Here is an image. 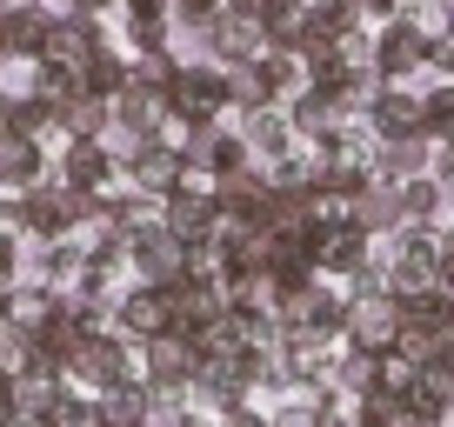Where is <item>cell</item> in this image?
<instances>
[{
	"mask_svg": "<svg viewBox=\"0 0 454 427\" xmlns=\"http://www.w3.org/2000/svg\"><path fill=\"white\" fill-rule=\"evenodd\" d=\"M128 14H168V0H121V20Z\"/></svg>",
	"mask_w": 454,
	"mask_h": 427,
	"instance_id": "f35d334b",
	"label": "cell"
},
{
	"mask_svg": "<svg viewBox=\"0 0 454 427\" xmlns=\"http://www.w3.org/2000/svg\"><path fill=\"white\" fill-rule=\"evenodd\" d=\"M27 274V241L20 234H0V287H14Z\"/></svg>",
	"mask_w": 454,
	"mask_h": 427,
	"instance_id": "836d02e7",
	"label": "cell"
},
{
	"mask_svg": "<svg viewBox=\"0 0 454 427\" xmlns=\"http://www.w3.org/2000/svg\"><path fill=\"white\" fill-rule=\"evenodd\" d=\"M0 307H7V287H0Z\"/></svg>",
	"mask_w": 454,
	"mask_h": 427,
	"instance_id": "7dc6e473",
	"label": "cell"
},
{
	"mask_svg": "<svg viewBox=\"0 0 454 427\" xmlns=\"http://www.w3.org/2000/svg\"><path fill=\"white\" fill-rule=\"evenodd\" d=\"M128 268H134V281H147V287H181L187 281V241L160 221V228H141V234H128Z\"/></svg>",
	"mask_w": 454,
	"mask_h": 427,
	"instance_id": "5b68a950",
	"label": "cell"
},
{
	"mask_svg": "<svg viewBox=\"0 0 454 427\" xmlns=\"http://www.w3.org/2000/svg\"><path fill=\"white\" fill-rule=\"evenodd\" d=\"M74 14H94V20H107V14H121V0H67Z\"/></svg>",
	"mask_w": 454,
	"mask_h": 427,
	"instance_id": "74e56055",
	"label": "cell"
},
{
	"mask_svg": "<svg viewBox=\"0 0 454 427\" xmlns=\"http://www.w3.org/2000/svg\"><path fill=\"white\" fill-rule=\"evenodd\" d=\"M401 314H408V300H395L387 287H374V294H348V321H340V341L355 347V354H387L401 334Z\"/></svg>",
	"mask_w": 454,
	"mask_h": 427,
	"instance_id": "277c9868",
	"label": "cell"
},
{
	"mask_svg": "<svg viewBox=\"0 0 454 427\" xmlns=\"http://www.w3.org/2000/svg\"><path fill=\"white\" fill-rule=\"evenodd\" d=\"M0 134H7V94H0Z\"/></svg>",
	"mask_w": 454,
	"mask_h": 427,
	"instance_id": "7bdbcfd3",
	"label": "cell"
},
{
	"mask_svg": "<svg viewBox=\"0 0 454 427\" xmlns=\"http://www.w3.org/2000/svg\"><path fill=\"white\" fill-rule=\"evenodd\" d=\"M0 60H7V27H0Z\"/></svg>",
	"mask_w": 454,
	"mask_h": 427,
	"instance_id": "f6af8a7d",
	"label": "cell"
},
{
	"mask_svg": "<svg viewBox=\"0 0 454 427\" xmlns=\"http://www.w3.org/2000/svg\"><path fill=\"white\" fill-rule=\"evenodd\" d=\"M448 427H454V421H448Z\"/></svg>",
	"mask_w": 454,
	"mask_h": 427,
	"instance_id": "681fc988",
	"label": "cell"
},
{
	"mask_svg": "<svg viewBox=\"0 0 454 427\" xmlns=\"http://www.w3.org/2000/svg\"><path fill=\"white\" fill-rule=\"evenodd\" d=\"M434 241H441V260H454V214H448V228H434Z\"/></svg>",
	"mask_w": 454,
	"mask_h": 427,
	"instance_id": "60d3db41",
	"label": "cell"
},
{
	"mask_svg": "<svg viewBox=\"0 0 454 427\" xmlns=\"http://www.w3.org/2000/svg\"><path fill=\"white\" fill-rule=\"evenodd\" d=\"M67 394V368H54V361H34L27 374H14V414H41L47 421V408Z\"/></svg>",
	"mask_w": 454,
	"mask_h": 427,
	"instance_id": "cb8c5ba5",
	"label": "cell"
},
{
	"mask_svg": "<svg viewBox=\"0 0 454 427\" xmlns=\"http://www.w3.org/2000/svg\"><path fill=\"white\" fill-rule=\"evenodd\" d=\"M168 114L181 128H200V120H227L234 114V100H227V67L207 54H187L174 67V87H168Z\"/></svg>",
	"mask_w": 454,
	"mask_h": 427,
	"instance_id": "7a4b0ae2",
	"label": "cell"
},
{
	"mask_svg": "<svg viewBox=\"0 0 454 427\" xmlns=\"http://www.w3.org/2000/svg\"><path fill=\"white\" fill-rule=\"evenodd\" d=\"M181 154H174L168 141H134L128 154H121V187H134V194H174L181 187Z\"/></svg>",
	"mask_w": 454,
	"mask_h": 427,
	"instance_id": "4fadbf2b",
	"label": "cell"
},
{
	"mask_svg": "<svg viewBox=\"0 0 454 427\" xmlns=\"http://www.w3.org/2000/svg\"><path fill=\"white\" fill-rule=\"evenodd\" d=\"M421 107H427V134H434V141H454V81H427Z\"/></svg>",
	"mask_w": 454,
	"mask_h": 427,
	"instance_id": "4dcf8cb0",
	"label": "cell"
},
{
	"mask_svg": "<svg viewBox=\"0 0 454 427\" xmlns=\"http://www.w3.org/2000/svg\"><path fill=\"white\" fill-rule=\"evenodd\" d=\"M308 247H314V274H327V281H348L374 260V234L355 221H314Z\"/></svg>",
	"mask_w": 454,
	"mask_h": 427,
	"instance_id": "52a82bcc",
	"label": "cell"
},
{
	"mask_svg": "<svg viewBox=\"0 0 454 427\" xmlns=\"http://www.w3.org/2000/svg\"><path fill=\"white\" fill-rule=\"evenodd\" d=\"M100 427H154V408H147V381H114L94 394Z\"/></svg>",
	"mask_w": 454,
	"mask_h": 427,
	"instance_id": "603a6c76",
	"label": "cell"
},
{
	"mask_svg": "<svg viewBox=\"0 0 454 427\" xmlns=\"http://www.w3.org/2000/svg\"><path fill=\"white\" fill-rule=\"evenodd\" d=\"M395 354L414 361V368H427V361L448 354V328H434V321H421V314H401V334H395Z\"/></svg>",
	"mask_w": 454,
	"mask_h": 427,
	"instance_id": "4316f807",
	"label": "cell"
},
{
	"mask_svg": "<svg viewBox=\"0 0 454 427\" xmlns=\"http://www.w3.org/2000/svg\"><path fill=\"white\" fill-rule=\"evenodd\" d=\"M441 187H448V214H454V181H441Z\"/></svg>",
	"mask_w": 454,
	"mask_h": 427,
	"instance_id": "ee69618b",
	"label": "cell"
},
{
	"mask_svg": "<svg viewBox=\"0 0 454 427\" xmlns=\"http://www.w3.org/2000/svg\"><path fill=\"white\" fill-rule=\"evenodd\" d=\"M81 87H87V94H100V100H114L121 87H128V47L107 41V47H100V54L81 67Z\"/></svg>",
	"mask_w": 454,
	"mask_h": 427,
	"instance_id": "83f0119b",
	"label": "cell"
},
{
	"mask_svg": "<svg viewBox=\"0 0 454 427\" xmlns=\"http://www.w3.org/2000/svg\"><path fill=\"white\" fill-rule=\"evenodd\" d=\"M168 307H174V334L200 341V334H214V328L227 321V287H221V281H200V274H187V281L168 294Z\"/></svg>",
	"mask_w": 454,
	"mask_h": 427,
	"instance_id": "8fae6325",
	"label": "cell"
},
{
	"mask_svg": "<svg viewBox=\"0 0 454 427\" xmlns=\"http://www.w3.org/2000/svg\"><path fill=\"white\" fill-rule=\"evenodd\" d=\"M414 174H434V134H395V141H381V181H414Z\"/></svg>",
	"mask_w": 454,
	"mask_h": 427,
	"instance_id": "d4e9b609",
	"label": "cell"
},
{
	"mask_svg": "<svg viewBox=\"0 0 454 427\" xmlns=\"http://www.w3.org/2000/svg\"><path fill=\"white\" fill-rule=\"evenodd\" d=\"M7 414H14V374L0 368V421H7Z\"/></svg>",
	"mask_w": 454,
	"mask_h": 427,
	"instance_id": "ab89813d",
	"label": "cell"
},
{
	"mask_svg": "<svg viewBox=\"0 0 454 427\" xmlns=\"http://www.w3.org/2000/svg\"><path fill=\"white\" fill-rule=\"evenodd\" d=\"M348 221L368 228L374 241H381V234H401V181H381V174H374L368 187H355V194H348Z\"/></svg>",
	"mask_w": 454,
	"mask_h": 427,
	"instance_id": "44dd1931",
	"label": "cell"
},
{
	"mask_svg": "<svg viewBox=\"0 0 454 427\" xmlns=\"http://www.w3.org/2000/svg\"><path fill=\"white\" fill-rule=\"evenodd\" d=\"M374 67H381V81H421L427 74V34L408 14H395L387 27H374Z\"/></svg>",
	"mask_w": 454,
	"mask_h": 427,
	"instance_id": "ba28073f",
	"label": "cell"
},
{
	"mask_svg": "<svg viewBox=\"0 0 454 427\" xmlns=\"http://www.w3.org/2000/svg\"><path fill=\"white\" fill-rule=\"evenodd\" d=\"M227 0H168V14H174V27H187V34H200L214 14H221Z\"/></svg>",
	"mask_w": 454,
	"mask_h": 427,
	"instance_id": "d6a6232c",
	"label": "cell"
},
{
	"mask_svg": "<svg viewBox=\"0 0 454 427\" xmlns=\"http://www.w3.org/2000/svg\"><path fill=\"white\" fill-rule=\"evenodd\" d=\"M281 0H227V14H241V20H268Z\"/></svg>",
	"mask_w": 454,
	"mask_h": 427,
	"instance_id": "8d00e7d4",
	"label": "cell"
},
{
	"mask_svg": "<svg viewBox=\"0 0 454 427\" xmlns=\"http://www.w3.org/2000/svg\"><path fill=\"white\" fill-rule=\"evenodd\" d=\"M114 328L128 334L134 347H141V341H154V334H174V307H168V287H147V281H134L128 294L114 300Z\"/></svg>",
	"mask_w": 454,
	"mask_h": 427,
	"instance_id": "5bb4252c",
	"label": "cell"
},
{
	"mask_svg": "<svg viewBox=\"0 0 454 427\" xmlns=\"http://www.w3.org/2000/svg\"><path fill=\"white\" fill-rule=\"evenodd\" d=\"M134 361H141V381H154V387H194V374H200V347L187 341V334H154V341H141L134 347Z\"/></svg>",
	"mask_w": 454,
	"mask_h": 427,
	"instance_id": "30bf717a",
	"label": "cell"
},
{
	"mask_svg": "<svg viewBox=\"0 0 454 427\" xmlns=\"http://www.w3.org/2000/svg\"><path fill=\"white\" fill-rule=\"evenodd\" d=\"M54 134L60 141H107L114 134V100H100V94H67V100H54Z\"/></svg>",
	"mask_w": 454,
	"mask_h": 427,
	"instance_id": "ffe728a7",
	"label": "cell"
},
{
	"mask_svg": "<svg viewBox=\"0 0 454 427\" xmlns=\"http://www.w3.org/2000/svg\"><path fill=\"white\" fill-rule=\"evenodd\" d=\"M7 7H20V0H0V14H7Z\"/></svg>",
	"mask_w": 454,
	"mask_h": 427,
	"instance_id": "bcb514c9",
	"label": "cell"
},
{
	"mask_svg": "<svg viewBox=\"0 0 454 427\" xmlns=\"http://www.w3.org/2000/svg\"><path fill=\"white\" fill-rule=\"evenodd\" d=\"M54 7H67V0H54Z\"/></svg>",
	"mask_w": 454,
	"mask_h": 427,
	"instance_id": "c3c4849f",
	"label": "cell"
},
{
	"mask_svg": "<svg viewBox=\"0 0 454 427\" xmlns=\"http://www.w3.org/2000/svg\"><path fill=\"white\" fill-rule=\"evenodd\" d=\"M0 427H47V421H41V414H7Z\"/></svg>",
	"mask_w": 454,
	"mask_h": 427,
	"instance_id": "b9f144b4",
	"label": "cell"
},
{
	"mask_svg": "<svg viewBox=\"0 0 454 427\" xmlns=\"http://www.w3.org/2000/svg\"><path fill=\"white\" fill-rule=\"evenodd\" d=\"M200 54L221 60V67H234V60H268V27L261 20H241V14H214L207 27H200Z\"/></svg>",
	"mask_w": 454,
	"mask_h": 427,
	"instance_id": "7c38bea8",
	"label": "cell"
},
{
	"mask_svg": "<svg viewBox=\"0 0 454 427\" xmlns=\"http://www.w3.org/2000/svg\"><path fill=\"white\" fill-rule=\"evenodd\" d=\"M401 228H448V187L434 181V174H414V181H401Z\"/></svg>",
	"mask_w": 454,
	"mask_h": 427,
	"instance_id": "7402d4cb",
	"label": "cell"
},
{
	"mask_svg": "<svg viewBox=\"0 0 454 427\" xmlns=\"http://www.w3.org/2000/svg\"><path fill=\"white\" fill-rule=\"evenodd\" d=\"M287 107V128H294V141H334L340 128H348V107H340V94L334 87H301L294 100H281Z\"/></svg>",
	"mask_w": 454,
	"mask_h": 427,
	"instance_id": "2e32d148",
	"label": "cell"
},
{
	"mask_svg": "<svg viewBox=\"0 0 454 427\" xmlns=\"http://www.w3.org/2000/svg\"><path fill=\"white\" fill-rule=\"evenodd\" d=\"M121 47H128V54H168L174 47V14H128L121 20Z\"/></svg>",
	"mask_w": 454,
	"mask_h": 427,
	"instance_id": "f1b7e54d",
	"label": "cell"
},
{
	"mask_svg": "<svg viewBox=\"0 0 454 427\" xmlns=\"http://www.w3.org/2000/svg\"><path fill=\"white\" fill-rule=\"evenodd\" d=\"M47 427H100L94 414V394H81V387H67V394L47 408Z\"/></svg>",
	"mask_w": 454,
	"mask_h": 427,
	"instance_id": "1f68e13d",
	"label": "cell"
},
{
	"mask_svg": "<svg viewBox=\"0 0 454 427\" xmlns=\"http://www.w3.org/2000/svg\"><path fill=\"white\" fill-rule=\"evenodd\" d=\"M54 174V147L34 134H0V194H27Z\"/></svg>",
	"mask_w": 454,
	"mask_h": 427,
	"instance_id": "e0dca14e",
	"label": "cell"
},
{
	"mask_svg": "<svg viewBox=\"0 0 454 427\" xmlns=\"http://www.w3.org/2000/svg\"><path fill=\"white\" fill-rule=\"evenodd\" d=\"M427 81H454V34L427 41Z\"/></svg>",
	"mask_w": 454,
	"mask_h": 427,
	"instance_id": "e575fe53",
	"label": "cell"
},
{
	"mask_svg": "<svg viewBox=\"0 0 454 427\" xmlns=\"http://www.w3.org/2000/svg\"><path fill=\"white\" fill-rule=\"evenodd\" d=\"M214 207H221V234H247V228H274V174L261 160L214 174Z\"/></svg>",
	"mask_w": 454,
	"mask_h": 427,
	"instance_id": "6da1fadb",
	"label": "cell"
},
{
	"mask_svg": "<svg viewBox=\"0 0 454 427\" xmlns=\"http://www.w3.org/2000/svg\"><path fill=\"white\" fill-rule=\"evenodd\" d=\"M107 41H114L107 20L60 7V14H54V34H47V47H41V60H54V67H74V74H81V67H87V60H94Z\"/></svg>",
	"mask_w": 454,
	"mask_h": 427,
	"instance_id": "9c48e42d",
	"label": "cell"
},
{
	"mask_svg": "<svg viewBox=\"0 0 454 427\" xmlns=\"http://www.w3.org/2000/svg\"><path fill=\"white\" fill-rule=\"evenodd\" d=\"M234 134H241V147L268 167V160H281L287 147H294V128H287V107L274 100V107H234Z\"/></svg>",
	"mask_w": 454,
	"mask_h": 427,
	"instance_id": "ac0fdd59",
	"label": "cell"
},
{
	"mask_svg": "<svg viewBox=\"0 0 454 427\" xmlns=\"http://www.w3.org/2000/svg\"><path fill=\"white\" fill-rule=\"evenodd\" d=\"M54 181L107 200V194H121V154H114V141H60L54 147Z\"/></svg>",
	"mask_w": 454,
	"mask_h": 427,
	"instance_id": "8992f818",
	"label": "cell"
},
{
	"mask_svg": "<svg viewBox=\"0 0 454 427\" xmlns=\"http://www.w3.org/2000/svg\"><path fill=\"white\" fill-rule=\"evenodd\" d=\"M114 381H141V361H134V341L121 328H94L81 347L67 354V387L81 394H100Z\"/></svg>",
	"mask_w": 454,
	"mask_h": 427,
	"instance_id": "3957f363",
	"label": "cell"
},
{
	"mask_svg": "<svg viewBox=\"0 0 454 427\" xmlns=\"http://www.w3.org/2000/svg\"><path fill=\"white\" fill-rule=\"evenodd\" d=\"M168 427H221V414H214V408H200V400H187V408L174 414Z\"/></svg>",
	"mask_w": 454,
	"mask_h": 427,
	"instance_id": "d590c367",
	"label": "cell"
},
{
	"mask_svg": "<svg viewBox=\"0 0 454 427\" xmlns=\"http://www.w3.org/2000/svg\"><path fill=\"white\" fill-rule=\"evenodd\" d=\"M414 381H421V368H414V361H401L395 347H387V354H374V394L408 400V394H414Z\"/></svg>",
	"mask_w": 454,
	"mask_h": 427,
	"instance_id": "f546056e",
	"label": "cell"
},
{
	"mask_svg": "<svg viewBox=\"0 0 454 427\" xmlns=\"http://www.w3.org/2000/svg\"><path fill=\"white\" fill-rule=\"evenodd\" d=\"M227 100H234V107H274V100H281L274 67L268 60H234V67H227Z\"/></svg>",
	"mask_w": 454,
	"mask_h": 427,
	"instance_id": "484cf974",
	"label": "cell"
},
{
	"mask_svg": "<svg viewBox=\"0 0 454 427\" xmlns=\"http://www.w3.org/2000/svg\"><path fill=\"white\" fill-rule=\"evenodd\" d=\"M54 0H20V7H7L0 14V27H7V60H41L47 34H54Z\"/></svg>",
	"mask_w": 454,
	"mask_h": 427,
	"instance_id": "d6986e66",
	"label": "cell"
},
{
	"mask_svg": "<svg viewBox=\"0 0 454 427\" xmlns=\"http://www.w3.org/2000/svg\"><path fill=\"white\" fill-rule=\"evenodd\" d=\"M374 134H381V141H395V134H427V107H421V81H387L381 94H374V107L368 114Z\"/></svg>",
	"mask_w": 454,
	"mask_h": 427,
	"instance_id": "9a60e30c",
	"label": "cell"
}]
</instances>
